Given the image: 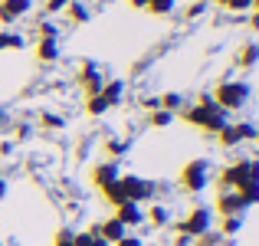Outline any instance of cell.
Here are the masks:
<instances>
[{
    "instance_id": "obj_1",
    "label": "cell",
    "mask_w": 259,
    "mask_h": 246,
    "mask_svg": "<svg viewBox=\"0 0 259 246\" xmlns=\"http://www.w3.org/2000/svg\"><path fill=\"white\" fill-rule=\"evenodd\" d=\"M181 118L187 121V125H194V128H200V132H207V135H217L223 125L230 121V115L223 112L220 105H184L181 108Z\"/></svg>"
},
{
    "instance_id": "obj_2",
    "label": "cell",
    "mask_w": 259,
    "mask_h": 246,
    "mask_svg": "<svg viewBox=\"0 0 259 246\" xmlns=\"http://www.w3.org/2000/svg\"><path fill=\"white\" fill-rule=\"evenodd\" d=\"M217 184H220V190H236L243 184H259V161L240 158L233 164H223L220 174H217Z\"/></svg>"
},
{
    "instance_id": "obj_3",
    "label": "cell",
    "mask_w": 259,
    "mask_h": 246,
    "mask_svg": "<svg viewBox=\"0 0 259 246\" xmlns=\"http://www.w3.org/2000/svg\"><path fill=\"white\" fill-rule=\"evenodd\" d=\"M210 95H213V102L230 115V112H240V108L246 105L249 95H253V89H249V82H243V79H223Z\"/></svg>"
},
{
    "instance_id": "obj_4",
    "label": "cell",
    "mask_w": 259,
    "mask_h": 246,
    "mask_svg": "<svg viewBox=\"0 0 259 246\" xmlns=\"http://www.w3.org/2000/svg\"><path fill=\"white\" fill-rule=\"evenodd\" d=\"M207 181H210V164H207V158L187 161L181 168V174H177V184H181L187 194H200V190L207 187Z\"/></svg>"
},
{
    "instance_id": "obj_5",
    "label": "cell",
    "mask_w": 259,
    "mask_h": 246,
    "mask_svg": "<svg viewBox=\"0 0 259 246\" xmlns=\"http://www.w3.org/2000/svg\"><path fill=\"white\" fill-rule=\"evenodd\" d=\"M118 187H121V194H125L128 203L154 200V194H158V184L148 181V177H138V174H121L118 177Z\"/></svg>"
},
{
    "instance_id": "obj_6",
    "label": "cell",
    "mask_w": 259,
    "mask_h": 246,
    "mask_svg": "<svg viewBox=\"0 0 259 246\" xmlns=\"http://www.w3.org/2000/svg\"><path fill=\"white\" fill-rule=\"evenodd\" d=\"M174 230H177V233L194 236V240H197L200 233H207V230H213V217H210V207H200V203H197V207L190 210L184 220H177V223H174Z\"/></svg>"
},
{
    "instance_id": "obj_7",
    "label": "cell",
    "mask_w": 259,
    "mask_h": 246,
    "mask_svg": "<svg viewBox=\"0 0 259 246\" xmlns=\"http://www.w3.org/2000/svg\"><path fill=\"white\" fill-rule=\"evenodd\" d=\"M79 86H82L85 99H89V95H99L102 86H105V76H102V69L92 63V59H85V63L79 66Z\"/></svg>"
},
{
    "instance_id": "obj_8",
    "label": "cell",
    "mask_w": 259,
    "mask_h": 246,
    "mask_svg": "<svg viewBox=\"0 0 259 246\" xmlns=\"http://www.w3.org/2000/svg\"><path fill=\"white\" fill-rule=\"evenodd\" d=\"M246 210L249 207L243 203V197L236 190H220V197H217V214L220 217H243Z\"/></svg>"
},
{
    "instance_id": "obj_9",
    "label": "cell",
    "mask_w": 259,
    "mask_h": 246,
    "mask_svg": "<svg viewBox=\"0 0 259 246\" xmlns=\"http://www.w3.org/2000/svg\"><path fill=\"white\" fill-rule=\"evenodd\" d=\"M33 10V0H0V23L10 26Z\"/></svg>"
},
{
    "instance_id": "obj_10",
    "label": "cell",
    "mask_w": 259,
    "mask_h": 246,
    "mask_svg": "<svg viewBox=\"0 0 259 246\" xmlns=\"http://www.w3.org/2000/svg\"><path fill=\"white\" fill-rule=\"evenodd\" d=\"M121 177V171H118V161H99V164H92V184L99 190H105L108 184H115Z\"/></svg>"
},
{
    "instance_id": "obj_11",
    "label": "cell",
    "mask_w": 259,
    "mask_h": 246,
    "mask_svg": "<svg viewBox=\"0 0 259 246\" xmlns=\"http://www.w3.org/2000/svg\"><path fill=\"white\" fill-rule=\"evenodd\" d=\"M115 220L125 223V230L141 227L145 223V207L141 203H121V207H115Z\"/></svg>"
},
{
    "instance_id": "obj_12",
    "label": "cell",
    "mask_w": 259,
    "mask_h": 246,
    "mask_svg": "<svg viewBox=\"0 0 259 246\" xmlns=\"http://www.w3.org/2000/svg\"><path fill=\"white\" fill-rule=\"evenodd\" d=\"M99 236H102L108 246H112V243H118L121 236H128V230H125V223H118L115 217H108V220L99 223Z\"/></svg>"
},
{
    "instance_id": "obj_13",
    "label": "cell",
    "mask_w": 259,
    "mask_h": 246,
    "mask_svg": "<svg viewBox=\"0 0 259 246\" xmlns=\"http://www.w3.org/2000/svg\"><path fill=\"white\" fill-rule=\"evenodd\" d=\"M145 223H151L154 230L167 227V223H171V210H167L164 203H151V207L145 210Z\"/></svg>"
},
{
    "instance_id": "obj_14",
    "label": "cell",
    "mask_w": 259,
    "mask_h": 246,
    "mask_svg": "<svg viewBox=\"0 0 259 246\" xmlns=\"http://www.w3.org/2000/svg\"><path fill=\"white\" fill-rule=\"evenodd\" d=\"M99 95L108 102V105H118V102L125 99V82H121V79H105V86H102Z\"/></svg>"
},
{
    "instance_id": "obj_15",
    "label": "cell",
    "mask_w": 259,
    "mask_h": 246,
    "mask_svg": "<svg viewBox=\"0 0 259 246\" xmlns=\"http://www.w3.org/2000/svg\"><path fill=\"white\" fill-rule=\"evenodd\" d=\"M259 63V43H243L240 53H236V66L240 69H253Z\"/></svg>"
},
{
    "instance_id": "obj_16",
    "label": "cell",
    "mask_w": 259,
    "mask_h": 246,
    "mask_svg": "<svg viewBox=\"0 0 259 246\" xmlns=\"http://www.w3.org/2000/svg\"><path fill=\"white\" fill-rule=\"evenodd\" d=\"M36 59L39 63H56L59 59V39H36Z\"/></svg>"
},
{
    "instance_id": "obj_17",
    "label": "cell",
    "mask_w": 259,
    "mask_h": 246,
    "mask_svg": "<svg viewBox=\"0 0 259 246\" xmlns=\"http://www.w3.org/2000/svg\"><path fill=\"white\" fill-rule=\"evenodd\" d=\"M66 17H69V23H76V26H82V23H89V17H92V13H89V7L85 4H79V0H72L69 7H66Z\"/></svg>"
},
{
    "instance_id": "obj_18",
    "label": "cell",
    "mask_w": 259,
    "mask_h": 246,
    "mask_svg": "<svg viewBox=\"0 0 259 246\" xmlns=\"http://www.w3.org/2000/svg\"><path fill=\"white\" fill-rule=\"evenodd\" d=\"M240 230H243V217H220V230H217V233H220L223 240H233Z\"/></svg>"
},
{
    "instance_id": "obj_19",
    "label": "cell",
    "mask_w": 259,
    "mask_h": 246,
    "mask_svg": "<svg viewBox=\"0 0 259 246\" xmlns=\"http://www.w3.org/2000/svg\"><path fill=\"white\" fill-rule=\"evenodd\" d=\"M174 118H177V115L174 112H164V108L148 112V125H151V128H167V125H174Z\"/></svg>"
},
{
    "instance_id": "obj_20",
    "label": "cell",
    "mask_w": 259,
    "mask_h": 246,
    "mask_svg": "<svg viewBox=\"0 0 259 246\" xmlns=\"http://www.w3.org/2000/svg\"><path fill=\"white\" fill-rule=\"evenodd\" d=\"M23 46H26V39L20 36V33L0 30V50H23Z\"/></svg>"
},
{
    "instance_id": "obj_21",
    "label": "cell",
    "mask_w": 259,
    "mask_h": 246,
    "mask_svg": "<svg viewBox=\"0 0 259 246\" xmlns=\"http://www.w3.org/2000/svg\"><path fill=\"white\" fill-rule=\"evenodd\" d=\"M217 141H220L223 148H236L240 145V135H236V128H233V121H227V125L217 132Z\"/></svg>"
},
{
    "instance_id": "obj_22",
    "label": "cell",
    "mask_w": 259,
    "mask_h": 246,
    "mask_svg": "<svg viewBox=\"0 0 259 246\" xmlns=\"http://www.w3.org/2000/svg\"><path fill=\"white\" fill-rule=\"evenodd\" d=\"M174 7H177V0H145V10L154 13V17H167Z\"/></svg>"
},
{
    "instance_id": "obj_23",
    "label": "cell",
    "mask_w": 259,
    "mask_h": 246,
    "mask_svg": "<svg viewBox=\"0 0 259 246\" xmlns=\"http://www.w3.org/2000/svg\"><path fill=\"white\" fill-rule=\"evenodd\" d=\"M158 105L161 108H164V112H181V108H184V99H181V92H164V95H161V99H158Z\"/></svg>"
},
{
    "instance_id": "obj_24",
    "label": "cell",
    "mask_w": 259,
    "mask_h": 246,
    "mask_svg": "<svg viewBox=\"0 0 259 246\" xmlns=\"http://www.w3.org/2000/svg\"><path fill=\"white\" fill-rule=\"evenodd\" d=\"M108 108H112V105H108V102L102 99V95H89V99H85V112L92 115V118H99V115H105Z\"/></svg>"
},
{
    "instance_id": "obj_25",
    "label": "cell",
    "mask_w": 259,
    "mask_h": 246,
    "mask_svg": "<svg viewBox=\"0 0 259 246\" xmlns=\"http://www.w3.org/2000/svg\"><path fill=\"white\" fill-rule=\"evenodd\" d=\"M105 151H108V161H118L121 154H128V141H121V138H108V141H105Z\"/></svg>"
},
{
    "instance_id": "obj_26",
    "label": "cell",
    "mask_w": 259,
    "mask_h": 246,
    "mask_svg": "<svg viewBox=\"0 0 259 246\" xmlns=\"http://www.w3.org/2000/svg\"><path fill=\"white\" fill-rule=\"evenodd\" d=\"M236 194L243 197L246 207H256L259 203V184H243V187H236Z\"/></svg>"
},
{
    "instance_id": "obj_27",
    "label": "cell",
    "mask_w": 259,
    "mask_h": 246,
    "mask_svg": "<svg viewBox=\"0 0 259 246\" xmlns=\"http://www.w3.org/2000/svg\"><path fill=\"white\" fill-rule=\"evenodd\" d=\"M39 125L50 128V132H59V128H66V118L56 115V112H43V115H39Z\"/></svg>"
},
{
    "instance_id": "obj_28",
    "label": "cell",
    "mask_w": 259,
    "mask_h": 246,
    "mask_svg": "<svg viewBox=\"0 0 259 246\" xmlns=\"http://www.w3.org/2000/svg\"><path fill=\"white\" fill-rule=\"evenodd\" d=\"M36 36L39 39H59V26L53 20H39L36 23Z\"/></svg>"
},
{
    "instance_id": "obj_29",
    "label": "cell",
    "mask_w": 259,
    "mask_h": 246,
    "mask_svg": "<svg viewBox=\"0 0 259 246\" xmlns=\"http://www.w3.org/2000/svg\"><path fill=\"white\" fill-rule=\"evenodd\" d=\"M53 246H76V230L72 227H59L53 236Z\"/></svg>"
},
{
    "instance_id": "obj_30",
    "label": "cell",
    "mask_w": 259,
    "mask_h": 246,
    "mask_svg": "<svg viewBox=\"0 0 259 246\" xmlns=\"http://www.w3.org/2000/svg\"><path fill=\"white\" fill-rule=\"evenodd\" d=\"M233 128H236V135H240V145L256 138V125H253V121H233Z\"/></svg>"
},
{
    "instance_id": "obj_31",
    "label": "cell",
    "mask_w": 259,
    "mask_h": 246,
    "mask_svg": "<svg viewBox=\"0 0 259 246\" xmlns=\"http://www.w3.org/2000/svg\"><path fill=\"white\" fill-rule=\"evenodd\" d=\"M220 240H223V236L217 233V230H207V233H200V236L194 240V246H217Z\"/></svg>"
},
{
    "instance_id": "obj_32",
    "label": "cell",
    "mask_w": 259,
    "mask_h": 246,
    "mask_svg": "<svg viewBox=\"0 0 259 246\" xmlns=\"http://www.w3.org/2000/svg\"><path fill=\"white\" fill-rule=\"evenodd\" d=\"M249 7H253V0H230L227 10L230 13H249Z\"/></svg>"
},
{
    "instance_id": "obj_33",
    "label": "cell",
    "mask_w": 259,
    "mask_h": 246,
    "mask_svg": "<svg viewBox=\"0 0 259 246\" xmlns=\"http://www.w3.org/2000/svg\"><path fill=\"white\" fill-rule=\"evenodd\" d=\"M69 4H72V0H46V13H50V17H53V13H63Z\"/></svg>"
},
{
    "instance_id": "obj_34",
    "label": "cell",
    "mask_w": 259,
    "mask_h": 246,
    "mask_svg": "<svg viewBox=\"0 0 259 246\" xmlns=\"http://www.w3.org/2000/svg\"><path fill=\"white\" fill-rule=\"evenodd\" d=\"M203 10H207V4H200V0H197V4H190L187 10H184V20H197Z\"/></svg>"
},
{
    "instance_id": "obj_35",
    "label": "cell",
    "mask_w": 259,
    "mask_h": 246,
    "mask_svg": "<svg viewBox=\"0 0 259 246\" xmlns=\"http://www.w3.org/2000/svg\"><path fill=\"white\" fill-rule=\"evenodd\" d=\"M112 246H145V243H141L138 236H132V233H128V236H121V240H118V243H112Z\"/></svg>"
},
{
    "instance_id": "obj_36",
    "label": "cell",
    "mask_w": 259,
    "mask_h": 246,
    "mask_svg": "<svg viewBox=\"0 0 259 246\" xmlns=\"http://www.w3.org/2000/svg\"><path fill=\"white\" fill-rule=\"evenodd\" d=\"M13 138H17V141H26V138H30V125H17V128H13Z\"/></svg>"
},
{
    "instance_id": "obj_37",
    "label": "cell",
    "mask_w": 259,
    "mask_h": 246,
    "mask_svg": "<svg viewBox=\"0 0 259 246\" xmlns=\"http://www.w3.org/2000/svg\"><path fill=\"white\" fill-rule=\"evenodd\" d=\"M249 10H253V17H249V26H253V30H259V0H253V7H249Z\"/></svg>"
},
{
    "instance_id": "obj_38",
    "label": "cell",
    "mask_w": 259,
    "mask_h": 246,
    "mask_svg": "<svg viewBox=\"0 0 259 246\" xmlns=\"http://www.w3.org/2000/svg\"><path fill=\"white\" fill-rule=\"evenodd\" d=\"M141 105H145L148 112H154V108H161V105H158V99H154V95H148V99H141Z\"/></svg>"
},
{
    "instance_id": "obj_39",
    "label": "cell",
    "mask_w": 259,
    "mask_h": 246,
    "mask_svg": "<svg viewBox=\"0 0 259 246\" xmlns=\"http://www.w3.org/2000/svg\"><path fill=\"white\" fill-rule=\"evenodd\" d=\"M128 4H132L135 10H145V0H128Z\"/></svg>"
},
{
    "instance_id": "obj_40",
    "label": "cell",
    "mask_w": 259,
    "mask_h": 246,
    "mask_svg": "<svg viewBox=\"0 0 259 246\" xmlns=\"http://www.w3.org/2000/svg\"><path fill=\"white\" fill-rule=\"evenodd\" d=\"M89 246H108V243L102 240V236H92V243H89Z\"/></svg>"
},
{
    "instance_id": "obj_41",
    "label": "cell",
    "mask_w": 259,
    "mask_h": 246,
    "mask_svg": "<svg viewBox=\"0 0 259 246\" xmlns=\"http://www.w3.org/2000/svg\"><path fill=\"white\" fill-rule=\"evenodd\" d=\"M4 197H7V181L0 177V200H4Z\"/></svg>"
},
{
    "instance_id": "obj_42",
    "label": "cell",
    "mask_w": 259,
    "mask_h": 246,
    "mask_svg": "<svg viewBox=\"0 0 259 246\" xmlns=\"http://www.w3.org/2000/svg\"><path fill=\"white\" fill-rule=\"evenodd\" d=\"M7 121H10V118H7V112H0V128H4Z\"/></svg>"
},
{
    "instance_id": "obj_43",
    "label": "cell",
    "mask_w": 259,
    "mask_h": 246,
    "mask_svg": "<svg viewBox=\"0 0 259 246\" xmlns=\"http://www.w3.org/2000/svg\"><path fill=\"white\" fill-rule=\"evenodd\" d=\"M213 4H217V7H223V10H227V4H230V0H213Z\"/></svg>"
},
{
    "instance_id": "obj_44",
    "label": "cell",
    "mask_w": 259,
    "mask_h": 246,
    "mask_svg": "<svg viewBox=\"0 0 259 246\" xmlns=\"http://www.w3.org/2000/svg\"><path fill=\"white\" fill-rule=\"evenodd\" d=\"M217 246H233V240H220V243H217Z\"/></svg>"
},
{
    "instance_id": "obj_45",
    "label": "cell",
    "mask_w": 259,
    "mask_h": 246,
    "mask_svg": "<svg viewBox=\"0 0 259 246\" xmlns=\"http://www.w3.org/2000/svg\"><path fill=\"white\" fill-rule=\"evenodd\" d=\"M253 141H256V145H259V128H256V138H253Z\"/></svg>"
},
{
    "instance_id": "obj_46",
    "label": "cell",
    "mask_w": 259,
    "mask_h": 246,
    "mask_svg": "<svg viewBox=\"0 0 259 246\" xmlns=\"http://www.w3.org/2000/svg\"><path fill=\"white\" fill-rule=\"evenodd\" d=\"M0 246H4V243H0Z\"/></svg>"
}]
</instances>
